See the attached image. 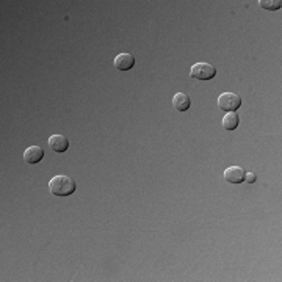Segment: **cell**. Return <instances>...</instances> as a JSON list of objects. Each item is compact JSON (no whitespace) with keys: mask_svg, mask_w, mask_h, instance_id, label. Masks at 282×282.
I'll return each instance as SVG.
<instances>
[{"mask_svg":"<svg viewBox=\"0 0 282 282\" xmlns=\"http://www.w3.org/2000/svg\"><path fill=\"white\" fill-rule=\"evenodd\" d=\"M76 182L68 176H55L49 182V190L55 196H71L76 192Z\"/></svg>","mask_w":282,"mask_h":282,"instance_id":"cell-1","label":"cell"},{"mask_svg":"<svg viewBox=\"0 0 282 282\" xmlns=\"http://www.w3.org/2000/svg\"><path fill=\"white\" fill-rule=\"evenodd\" d=\"M218 107L221 108L223 112L231 113V112H237L239 108L242 107V97L235 93H223L218 97Z\"/></svg>","mask_w":282,"mask_h":282,"instance_id":"cell-2","label":"cell"},{"mask_svg":"<svg viewBox=\"0 0 282 282\" xmlns=\"http://www.w3.org/2000/svg\"><path fill=\"white\" fill-rule=\"evenodd\" d=\"M190 76L198 80H212L216 76V68L208 63H196L190 69Z\"/></svg>","mask_w":282,"mask_h":282,"instance_id":"cell-3","label":"cell"},{"mask_svg":"<svg viewBox=\"0 0 282 282\" xmlns=\"http://www.w3.org/2000/svg\"><path fill=\"white\" fill-rule=\"evenodd\" d=\"M244 176H246V171L240 166H229L224 171V179L229 184H242L244 182Z\"/></svg>","mask_w":282,"mask_h":282,"instance_id":"cell-4","label":"cell"},{"mask_svg":"<svg viewBox=\"0 0 282 282\" xmlns=\"http://www.w3.org/2000/svg\"><path fill=\"white\" fill-rule=\"evenodd\" d=\"M44 159V149L41 146H30L24 152V160L29 165H36Z\"/></svg>","mask_w":282,"mask_h":282,"instance_id":"cell-5","label":"cell"},{"mask_svg":"<svg viewBox=\"0 0 282 282\" xmlns=\"http://www.w3.org/2000/svg\"><path fill=\"white\" fill-rule=\"evenodd\" d=\"M49 146L53 152H66L69 148V140L63 135H52L49 138Z\"/></svg>","mask_w":282,"mask_h":282,"instance_id":"cell-6","label":"cell"},{"mask_svg":"<svg viewBox=\"0 0 282 282\" xmlns=\"http://www.w3.org/2000/svg\"><path fill=\"white\" fill-rule=\"evenodd\" d=\"M115 66L116 69L120 71H129L135 66V58L132 53H127V52H122L120 55H116L115 58Z\"/></svg>","mask_w":282,"mask_h":282,"instance_id":"cell-7","label":"cell"},{"mask_svg":"<svg viewBox=\"0 0 282 282\" xmlns=\"http://www.w3.org/2000/svg\"><path fill=\"white\" fill-rule=\"evenodd\" d=\"M172 105L177 112H187L190 107H192V99L185 93H176L172 97Z\"/></svg>","mask_w":282,"mask_h":282,"instance_id":"cell-8","label":"cell"},{"mask_svg":"<svg viewBox=\"0 0 282 282\" xmlns=\"http://www.w3.org/2000/svg\"><path fill=\"white\" fill-rule=\"evenodd\" d=\"M239 124H240V118L235 112L226 113L224 118H223V121H221L223 129H226V130H235L239 127Z\"/></svg>","mask_w":282,"mask_h":282,"instance_id":"cell-9","label":"cell"},{"mask_svg":"<svg viewBox=\"0 0 282 282\" xmlns=\"http://www.w3.org/2000/svg\"><path fill=\"white\" fill-rule=\"evenodd\" d=\"M259 5L263 10H268V11H278L281 10L282 2L281 0H259Z\"/></svg>","mask_w":282,"mask_h":282,"instance_id":"cell-10","label":"cell"},{"mask_svg":"<svg viewBox=\"0 0 282 282\" xmlns=\"http://www.w3.org/2000/svg\"><path fill=\"white\" fill-rule=\"evenodd\" d=\"M257 179V176L254 174V172H246V176H244V182H248V184H254Z\"/></svg>","mask_w":282,"mask_h":282,"instance_id":"cell-11","label":"cell"}]
</instances>
